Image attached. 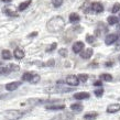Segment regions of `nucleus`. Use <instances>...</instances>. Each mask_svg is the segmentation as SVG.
I'll return each mask as SVG.
<instances>
[{
  "instance_id": "obj_20",
  "label": "nucleus",
  "mask_w": 120,
  "mask_h": 120,
  "mask_svg": "<svg viewBox=\"0 0 120 120\" xmlns=\"http://www.w3.org/2000/svg\"><path fill=\"white\" fill-rule=\"evenodd\" d=\"M52 90L57 91V93H68V91L73 90V88H65V87H63V86H57L55 89H52Z\"/></svg>"
},
{
  "instance_id": "obj_15",
  "label": "nucleus",
  "mask_w": 120,
  "mask_h": 120,
  "mask_svg": "<svg viewBox=\"0 0 120 120\" xmlns=\"http://www.w3.org/2000/svg\"><path fill=\"white\" fill-rule=\"evenodd\" d=\"M35 74L34 73H30V72H26V73H24L23 75H22V80L23 82H31L33 78V76H34Z\"/></svg>"
},
{
  "instance_id": "obj_31",
  "label": "nucleus",
  "mask_w": 120,
  "mask_h": 120,
  "mask_svg": "<svg viewBox=\"0 0 120 120\" xmlns=\"http://www.w3.org/2000/svg\"><path fill=\"white\" fill-rule=\"evenodd\" d=\"M58 54L61 55V56H64V57H65V56H67V50H66V49H61V50L58 51Z\"/></svg>"
},
{
  "instance_id": "obj_27",
  "label": "nucleus",
  "mask_w": 120,
  "mask_h": 120,
  "mask_svg": "<svg viewBox=\"0 0 120 120\" xmlns=\"http://www.w3.org/2000/svg\"><path fill=\"white\" fill-rule=\"evenodd\" d=\"M56 46H57V44H56V43H52L51 45L46 49V52H47V53H51L52 51H54L55 49H56Z\"/></svg>"
},
{
  "instance_id": "obj_8",
  "label": "nucleus",
  "mask_w": 120,
  "mask_h": 120,
  "mask_svg": "<svg viewBox=\"0 0 120 120\" xmlns=\"http://www.w3.org/2000/svg\"><path fill=\"white\" fill-rule=\"evenodd\" d=\"M94 54V50L93 49H86L84 52L80 53V57L84 58V60H88V58H90Z\"/></svg>"
},
{
  "instance_id": "obj_9",
  "label": "nucleus",
  "mask_w": 120,
  "mask_h": 120,
  "mask_svg": "<svg viewBox=\"0 0 120 120\" xmlns=\"http://www.w3.org/2000/svg\"><path fill=\"white\" fill-rule=\"evenodd\" d=\"M120 110V105L119 104H111L107 107V112L108 113H115L118 112Z\"/></svg>"
},
{
  "instance_id": "obj_1",
  "label": "nucleus",
  "mask_w": 120,
  "mask_h": 120,
  "mask_svg": "<svg viewBox=\"0 0 120 120\" xmlns=\"http://www.w3.org/2000/svg\"><path fill=\"white\" fill-rule=\"evenodd\" d=\"M65 26V21L62 17L60 15H56V17H53L52 19H50L46 23V29L49 32L51 33H56L62 31L63 28Z\"/></svg>"
},
{
  "instance_id": "obj_32",
  "label": "nucleus",
  "mask_w": 120,
  "mask_h": 120,
  "mask_svg": "<svg viewBox=\"0 0 120 120\" xmlns=\"http://www.w3.org/2000/svg\"><path fill=\"white\" fill-rule=\"evenodd\" d=\"M86 41H87L88 43H94V41H95V37H93V35H87L86 37Z\"/></svg>"
},
{
  "instance_id": "obj_5",
  "label": "nucleus",
  "mask_w": 120,
  "mask_h": 120,
  "mask_svg": "<svg viewBox=\"0 0 120 120\" xmlns=\"http://www.w3.org/2000/svg\"><path fill=\"white\" fill-rule=\"evenodd\" d=\"M89 8H90V11H93L95 13H100L104 11V7L100 2H93Z\"/></svg>"
},
{
  "instance_id": "obj_4",
  "label": "nucleus",
  "mask_w": 120,
  "mask_h": 120,
  "mask_svg": "<svg viewBox=\"0 0 120 120\" xmlns=\"http://www.w3.org/2000/svg\"><path fill=\"white\" fill-rule=\"evenodd\" d=\"M65 83L68 84L69 86H77L79 84V79L78 77L75 76V75H68V76L65 78Z\"/></svg>"
},
{
  "instance_id": "obj_18",
  "label": "nucleus",
  "mask_w": 120,
  "mask_h": 120,
  "mask_svg": "<svg viewBox=\"0 0 120 120\" xmlns=\"http://www.w3.org/2000/svg\"><path fill=\"white\" fill-rule=\"evenodd\" d=\"M30 4H31V0H26V1H23V2H21V4H19V11H23V10H26V8L29 7Z\"/></svg>"
},
{
  "instance_id": "obj_30",
  "label": "nucleus",
  "mask_w": 120,
  "mask_h": 120,
  "mask_svg": "<svg viewBox=\"0 0 120 120\" xmlns=\"http://www.w3.org/2000/svg\"><path fill=\"white\" fill-rule=\"evenodd\" d=\"M39 80H40V75H38V74H35V75L33 76L32 80H31L30 83H31V84H37V83H39Z\"/></svg>"
},
{
  "instance_id": "obj_24",
  "label": "nucleus",
  "mask_w": 120,
  "mask_h": 120,
  "mask_svg": "<svg viewBox=\"0 0 120 120\" xmlns=\"http://www.w3.org/2000/svg\"><path fill=\"white\" fill-rule=\"evenodd\" d=\"M100 78L102 80H106V82H110V80L112 79V76L110 75V74H107V73H104L100 75Z\"/></svg>"
},
{
  "instance_id": "obj_3",
  "label": "nucleus",
  "mask_w": 120,
  "mask_h": 120,
  "mask_svg": "<svg viewBox=\"0 0 120 120\" xmlns=\"http://www.w3.org/2000/svg\"><path fill=\"white\" fill-rule=\"evenodd\" d=\"M19 71V66L15 64H9V65H0V75H9Z\"/></svg>"
},
{
  "instance_id": "obj_10",
  "label": "nucleus",
  "mask_w": 120,
  "mask_h": 120,
  "mask_svg": "<svg viewBox=\"0 0 120 120\" xmlns=\"http://www.w3.org/2000/svg\"><path fill=\"white\" fill-rule=\"evenodd\" d=\"M83 49H84V43L80 42V41L75 42V43L73 44V47H72V50H73L74 53H79V52H82Z\"/></svg>"
},
{
  "instance_id": "obj_13",
  "label": "nucleus",
  "mask_w": 120,
  "mask_h": 120,
  "mask_svg": "<svg viewBox=\"0 0 120 120\" xmlns=\"http://www.w3.org/2000/svg\"><path fill=\"white\" fill-rule=\"evenodd\" d=\"M15 57L17 58V60H22V58L24 57V51L22 50V49H20V47H18V49H15Z\"/></svg>"
},
{
  "instance_id": "obj_16",
  "label": "nucleus",
  "mask_w": 120,
  "mask_h": 120,
  "mask_svg": "<svg viewBox=\"0 0 120 120\" xmlns=\"http://www.w3.org/2000/svg\"><path fill=\"white\" fill-rule=\"evenodd\" d=\"M97 116H98V113L95 112V111H93V112H87L84 115V119L85 120H94L97 118Z\"/></svg>"
},
{
  "instance_id": "obj_19",
  "label": "nucleus",
  "mask_w": 120,
  "mask_h": 120,
  "mask_svg": "<svg viewBox=\"0 0 120 120\" xmlns=\"http://www.w3.org/2000/svg\"><path fill=\"white\" fill-rule=\"evenodd\" d=\"M71 109L73 111H75V112H80L83 110V105H80V104H73V105H71Z\"/></svg>"
},
{
  "instance_id": "obj_2",
  "label": "nucleus",
  "mask_w": 120,
  "mask_h": 120,
  "mask_svg": "<svg viewBox=\"0 0 120 120\" xmlns=\"http://www.w3.org/2000/svg\"><path fill=\"white\" fill-rule=\"evenodd\" d=\"M24 113L26 112H24V111H21V110L11 109V110L4 111V120H19L24 116Z\"/></svg>"
},
{
  "instance_id": "obj_38",
  "label": "nucleus",
  "mask_w": 120,
  "mask_h": 120,
  "mask_svg": "<svg viewBox=\"0 0 120 120\" xmlns=\"http://www.w3.org/2000/svg\"><path fill=\"white\" fill-rule=\"evenodd\" d=\"M119 58H120V56H119Z\"/></svg>"
},
{
  "instance_id": "obj_21",
  "label": "nucleus",
  "mask_w": 120,
  "mask_h": 120,
  "mask_svg": "<svg viewBox=\"0 0 120 120\" xmlns=\"http://www.w3.org/2000/svg\"><path fill=\"white\" fill-rule=\"evenodd\" d=\"M79 20H80V17L77 13H71L69 15V22L75 23V22H78Z\"/></svg>"
},
{
  "instance_id": "obj_6",
  "label": "nucleus",
  "mask_w": 120,
  "mask_h": 120,
  "mask_svg": "<svg viewBox=\"0 0 120 120\" xmlns=\"http://www.w3.org/2000/svg\"><path fill=\"white\" fill-rule=\"evenodd\" d=\"M21 82H12V83H9L6 85V89L9 91H13L15 90L18 87H20L21 86Z\"/></svg>"
},
{
  "instance_id": "obj_17",
  "label": "nucleus",
  "mask_w": 120,
  "mask_h": 120,
  "mask_svg": "<svg viewBox=\"0 0 120 120\" xmlns=\"http://www.w3.org/2000/svg\"><path fill=\"white\" fill-rule=\"evenodd\" d=\"M47 110H62L65 108L64 105H47L45 107Z\"/></svg>"
},
{
  "instance_id": "obj_34",
  "label": "nucleus",
  "mask_w": 120,
  "mask_h": 120,
  "mask_svg": "<svg viewBox=\"0 0 120 120\" xmlns=\"http://www.w3.org/2000/svg\"><path fill=\"white\" fill-rule=\"evenodd\" d=\"M95 86H101V82L100 80H97V82H95L94 83Z\"/></svg>"
},
{
  "instance_id": "obj_12",
  "label": "nucleus",
  "mask_w": 120,
  "mask_h": 120,
  "mask_svg": "<svg viewBox=\"0 0 120 120\" xmlns=\"http://www.w3.org/2000/svg\"><path fill=\"white\" fill-rule=\"evenodd\" d=\"M2 11H4V15H9V17H12V18H15V17H19V15H18V13H17V12H15V11L12 10L11 8H9V7H4V9H2Z\"/></svg>"
},
{
  "instance_id": "obj_33",
  "label": "nucleus",
  "mask_w": 120,
  "mask_h": 120,
  "mask_svg": "<svg viewBox=\"0 0 120 120\" xmlns=\"http://www.w3.org/2000/svg\"><path fill=\"white\" fill-rule=\"evenodd\" d=\"M43 65H45V66H52V65H54V60H50V62L45 63V64H43Z\"/></svg>"
},
{
  "instance_id": "obj_23",
  "label": "nucleus",
  "mask_w": 120,
  "mask_h": 120,
  "mask_svg": "<svg viewBox=\"0 0 120 120\" xmlns=\"http://www.w3.org/2000/svg\"><path fill=\"white\" fill-rule=\"evenodd\" d=\"M119 22V19L115 17V15H110L109 18H108V23H109L110 26H113V24H116Z\"/></svg>"
},
{
  "instance_id": "obj_14",
  "label": "nucleus",
  "mask_w": 120,
  "mask_h": 120,
  "mask_svg": "<svg viewBox=\"0 0 120 120\" xmlns=\"http://www.w3.org/2000/svg\"><path fill=\"white\" fill-rule=\"evenodd\" d=\"M72 118H73L72 115H69V113H64V115H58V116L54 117V118L51 120H71Z\"/></svg>"
},
{
  "instance_id": "obj_28",
  "label": "nucleus",
  "mask_w": 120,
  "mask_h": 120,
  "mask_svg": "<svg viewBox=\"0 0 120 120\" xmlns=\"http://www.w3.org/2000/svg\"><path fill=\"white\" fill-rule=\"evenodd\" d=\"M120 10V4L119 2H117V4H113L112 9H111V11H112V13H116V12H118V11Z\"/></svg>"
},
{
  "instance_id": "obj_11",
  "label": "nucleus",
  "mask_w": 120,
  "mask_h": 120,
  "mask_svg": "<svg viewBox=\"0 0 120 120\" xmlns=\"http://www.w3.org/2000/svg\"><path fill=\"white\" fill-rule=\"evenodd\" d=\"M90 95L88 93H85V91H82V93H76L74 95V98L77 99V100H83V99H88Z\"/></svg>"
},
{
  "instance_id": "obj_7",
  "label": "nucleus",
  "mask_w": 120,
  "mask_h": 120,
  "mask_svg": "<svg viewBox=\"0 0 120 120\" xmlns=\"http://www.w3.org/2000/svg\"><path fill=\"white\" fill-rule=\"evenodd\" d=\"M117 40H118V35H117V34H108L105 39V43L107 44V45H111V44H113Z\"/></svg>"
},
{
  "instance_id": "obj_29",
  "label": "nucleus",
  "mask_w": 120,
  "mask_h": 120,
  "mask_svg": "<svg viewBox=\"0 0 120 120\" xmlns=\"http://www.w3.org/2000/svg\"><path fill=\"white\" fill-rule=\"evenodd\" d=\"M94 94L97 96V97H101L102 94H104V89L102 88H98V89H96V90L94 91Z\"/></svg>"
},
{
  "instance_id": "obj_35",
  "label": "nucleus",
  "mask_w": 120,
  "mask_h": 120,
  "mask_svg": "<svg viewBox=\"0 0 120 120\" xmlns=\"http://www.w3.org/2000/svg\"><path fill=\"white\" fill-rule=\"evenodd\" d=\"M38 35V32H32L31 34L29 35V38H32V37H37Z\"/></svg>"
},
{
  "instance_id": "obj_25",
  "label": "nucleus",
  "mask_w": 120,
  "mask_h": 120,
  "mask_svg": "<svg viewBox=\"0 0 120 120\" xmlns=\"http://www.w3.org/2000/svg\"><path fill=\"white\" fill-rule=\"evenodd\" d=\"M77 77H78V79H79L80 82H83V83H85V82L88 79V75H87V74H79Z\"/></svg>"
},
{
  "instance_id": "obj_22",
  "label": "nucleus",
  "mask_w": 120,
  "mask_h": 120,
  "mask_svg": "<svg viewBox=\"0 0 120 120\" xmlns=\"http://www.w3.org/2000/svg\"><path fill=\"white\" fill-rule=\"evenodd\" d=\"M1 57L4 58V60H10L12 57V55H11V53L8 50H4V51L1 52Z\"/></svg>"
},
{
  "instance_id": "obj_37",
  "label": "nucleus",
  "mask_w": 120,
  "mask_h": 120,
  "mask_svg": "<svg viewBox=\"0 0 120 120\" xmlns=\"http://www.w3.org/2000/svg\"><path fill=\"white\" fill-rule=\"evenodd\" d=\"M112 65V63H106V66H111Z\"/></svg>"
},
{
  "instance_id": "obj_36",
  "label": "nucleus",
  "mask_w": 120,
  "mask_h": 120,
  "mask_svg": "<svg viewBox=\"0 0 120 120\" xmlns=\"http://www.w3.org/2000/svg\"><path fill=\"white\" fill-rule=\"evenodd\" d=\"M1 1H2V2H11L12 0H1Z\"/></svg>"
},
{
  "instance_id": "obj_26",
  "label": "nucleus",
  "mask_w": 120,
  "mask_h": 120,
  "mask_svg": "<svg viewBox=\"0 0 120 120\" xmlns=\"http://www.w3.org/2000/svg\"><path fill=\"white\" fill-rule=\"evenodd\" d=\"M52 4H53V6H54L55 8H58L62 6L63 0H52Z\"/></svg>"
}]
</instances>
